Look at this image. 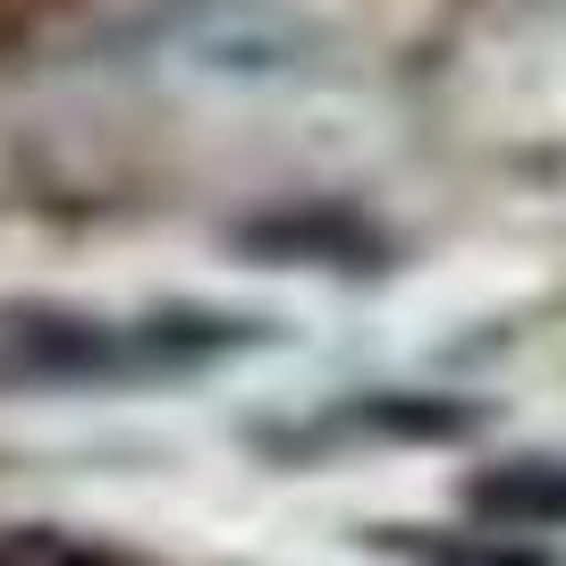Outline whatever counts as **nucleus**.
I'll use <instances>...</instances> for the list:
<instances>
[{
	"label": "nucleus",
	"instance_id": "f257e3e1",
	"mask_svg": "<svg viewBox=\"0 0 566 566\" xmlns=\"http://www.w3.org/2000/svg\"><path fill=\"white\" fill-rule=\"evenodd\" d=\"M245 347H271L262 313H220V305L94 313V305H60V296H0V398H18V389L187 380Z\"/></svg>",
	"mask_w": 566,
	"mask_h": 566
},
{
	"label": "nucleus",
	"instance_id": "f03ea898",
	"mask_svg": "<svg viewBox=\"0 0 566 566\" xmlns=\"http://www.w3.org/2000/svg\"><path fill=\"white\" fill-rule=\"evenodd\" d=\"M465 507L491 524H516V533H542L566 524V465L558 457H516V465H491L465 482Z\"/></svg>",
	"mask_w": 566,
	"mask_h": 566
},
{
	"label": "nucleus",
	"instance_id": "7ed1b4c3",
	"mask_svg": "<svg viewBox=\"0 0 566 566\" xmlns=\"http://www.w3.org/2000/svg\"><path fill=\"white\" fill-rule=\"evenodd\" d=\"M482 423L473 406H449V398H406V389H380L364 406H338L331 431L338 440H465Z\"/></svg>",
	"mask_w": 566,
	"mask_h": 566
},
{
	"label": "nucleus",
	"instance_id": "20e7f679",
	"mask_svg": "<svg viewBox=\"0 0 566 566\" xmlns=\"http://www.w3.org/2000/svg\"><path fill=\"white\" fill-rule=\"evenodd\" d=\"M245 245L254 254H322L338 262V271H364V254H373V229H355V220L338 212H305V220H262V229H245Z\"/></svg>",
	"mask_w": 566,
	"mask_h": 566
},
{
	"label": "nucleus",
	"instance_id": "39448f33",
	"mask_svg": "<svg viewBox=\"0 0 566 566\" xmlns=\"http://www.w3.org/2000/svg\"><path fill=\"white\" fill-rule=\"evenodd\" d=\"M389 549L415 566H549V558H524V549H482V542H406L389 533Z\"/></svg>",
	"mask_w": 566,
	"mask_h": 566
}]
</instances>
